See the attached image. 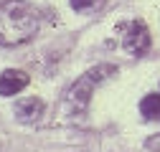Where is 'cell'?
<instances>
[{"label":"cell","mask_w":160,"mask_h":152,"mask_svg":"<svg viewBox=\"0 0 160 152\" xmlns=\"http://www.w3.org/2000/svg\"><path fill=\"white\" fill-rule=\"evenodd\" d=\"M41 15L28 0H5L0 5V46H21L38 33Z\"/></svg>","instance_id":"cell-1"},{"label":"cell","mask_w":160,"mask_h":152,"mask_svg":"<svg viewBox=\"0 0 160 152\" xmlns=\"http://www.w3.org/2000/svg\"><path fill=\"white\" fill-rule=\"evenodd\" d=\"M112 74H117V69L109 66V64H102V66H97V69H89L84 76H79V79L71 84V89L66 91V97H64V109L69 114H84L87 107H89L94 86H99Z\"/></svg>","instance_id":"cell-2"},{"label":"cell","mask_w":160,"mask_h":152,"mask_svg":"<svg viewBox=\"0 0 160 152\" xmlns=\"http://www.w3.org/2000/svg\"><path fill=\"white\" fill-rule=\"evenodd\" d=\"M119 33H122V46L127 53L132 56H145L150 51V31L142 21H130L119 26Z\"/></svg>","instance_id":"cell-3"},{"label":"cell","mask_w":160,"mask_h":152,"mask_svg":"<svg viewBox=\"0 0 160 152\" xmlns=\"http://www.w3.org/2000/svg\"><path fill=\"white\" fill-rule=\"evenodd\" d=\"M28 74L18 71V69H5L0 74V97H13V94L23 91L28 86Z\"/></svg>","instance_id":"cell-4"},{"label":"cell","mask_w":160,"mask_h":152,"mask_svg":"<svg viewBox=\"0 0 160 152\" xmlns=\"http://www.w3.org/2000/svg\"><path fill=\"white\" fill-rule=\"evenodd\" d=\"M15 117L21 122H38L43 117V102L36 99V97H28V99H21L15 104Z\"/></svg>","instance_id":"cell-5"},{"label":"cell","mask_w":160,"mask_h":152,"mask_svg":"<svg viewBox=\"0 0 160 152\" xmlns=\"http://www.w3.org/2000/svg\"><path fill=\"white\" fill-rule=\"evenodd\" d=\"M140 114H142V119H148V122L160 119V94H148V97L140 102Z\"/></svg>","instance_id":"cell-6"},{"label":"cell","mask_w":160,"mask_h":152,"mask_svg":"<svg viewBox=\"0 0 160 152\" xmlns=\"http://www.w3.org/2000/svg\"><path fill=\"white\" fill-rule=\"evenodd\" d=\"M104 0H69V5L76 10V13H89V10H97Z\"/></svg>","instance_id":"cell-7"},{"label":"cell","mask_w":160,"mask_h":152,"mask_svg":"<svg viewBox=\"0 0 160 152\" xmlns=\"http://www.w3.org/2000/svg\"><path fill=\"white\" fill-rule=\"evenodd\" d=\"M145 147H148L150 152H160V135H152V137H148Z\"/></svg>","instance_id":"cell-8"}]
</instances>
